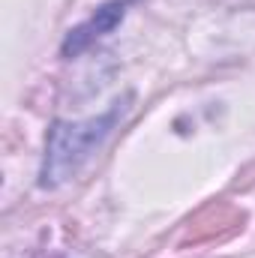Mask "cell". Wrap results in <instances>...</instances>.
<instances>
[{
  "label": "cell",
  "instance_id": "1",
  "mask_svg": "<svg viewBox=\"0 0 255 258\" xmlns=\"http://www.w3.org/2000/svg\"><path fill=\"white\" fill-rule=\"evenodd\" d=\"M129 96L111 102L108 111L87 117V120H57L51 123L45 135V156H42V171H39V186L57 189L69 183L87 162L90 156L105 144V138L114 132L117 120L126 111Z\"/></svg>",
  "mask_w": 255,
  "mask_h": 258
},
{
  "label": "cell",
  "instance_id": "2",
  "mask_svg": "<svg viewBox=\"0 0 255 258\" xmlns=\"http://www.w3.org/2000/svg\"><path fill=\"white\" fill-rule=\"evenodd\" d=\"M123 15H126V0H105L102 6H96V12H93L87 21H81L78 27H72V30L66 33L63 45H60V54H63V57H78V54L87 51L96 39L108 36V33L123 21Z\"/></svg>",
  "mask_w": 255,
  "mask_h": 258
}]
</instances>
